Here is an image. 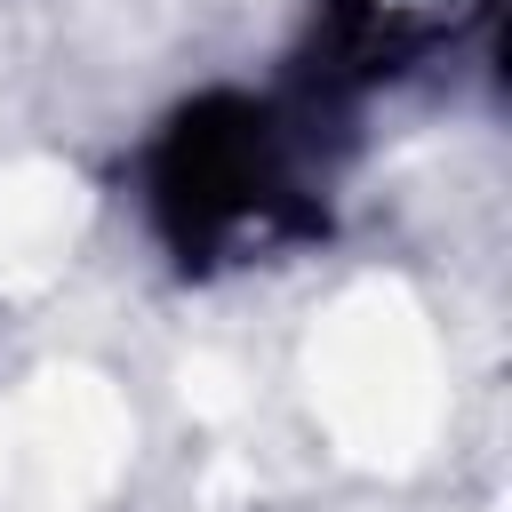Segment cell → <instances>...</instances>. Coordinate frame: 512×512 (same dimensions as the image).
<instances>
[{
  "label": "cell",
  "mask_w": 512,
  "mask_h": 512,
  "mask_svg": "<svg viewBox=\"0 0 512 512\" xmlns=\"http://www.w3.org/2000/svg\"><path fill=\"white\" fill-rule=\"evenodd\" d=\"M152 216L184 264H240L320 232L288 120L248 96L192 104L152 152Z\"/></svg>",
  "instance_id": "cell-1"
},
{
  "label": "cell",
  "mask_w": 512,
  "mask_h": 512,
  "mask_svg": "<svg viewBox=\"0 0 512 512\" xmlns=\"http://www.w3.org/2000/svg\"><path fill=\"white\" fill-rule=\"evenodd\" d=\"M488 0H336L328 32L352 72H400L432 48H448Z\"/></svg>",
  "instance_id": "cell-2"
}]
</instances>
